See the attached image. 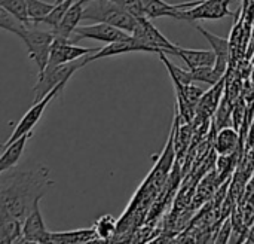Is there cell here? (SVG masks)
<instances>
[{
	"instance_id": "cell-10",
	"label": "cell",
	"mask_w": 254,
	"mask_h": 244,
	"mask_svg": "<svg viewBox=\"0 0 254 244\" xmlns=\"http://www.w3.org/2000/svg\"><path fill=\"white\" fill-rule=\"evenodd\" d=\"M52 233L48 230L40 207L37 206L22 221V243H51Z\"/></svg>"
},
{
	"instance_id": "cell-17",
	"label": "cell",
	"mask_w": 254,
	"mask_h": 244,
	"mask_svg": "<svg viewBox=\"0 0 254 244\" xmlns=\"http://www.w3.org/2000/svg\"><path fill=\"white\" fill-rule=\"evenodd\" d=\"M176 57L182 58L188 69H196L202 66H214L216 64V52L213 49H188L179 46Z\"/></svg>"
},
{
	"instance_id": "cell-27",
	"label": "cell",
	"mask_w": 254,
	"mask_h": 244,
	"mask_svg": "<svg viewBox=\"0 0 254 244\" xmlns=\"http://www.w3.org/2000/svg\"><path fill=\"white\" fill-rule=\"evenodd\" d=\"M94 228L97 234L100 236L101 242H107L116 231V221L112 215H104L97 219V222L94 224Z\"/></svg>"
},
{
	"instance_id": "cell-7",
	"label": "cell",
	"mask_w": 254,
	"mask_h": 244,
	"mask_svg": "<svg viewBox=\"0 0 254 244\" xmlns=\"http://www.w3.org/2000/svg\"><path fill=\"white\" fill-rule=\"evenodd\" d=\"M74 40L89 39V40H98L103 43H113V42H122V40H131L134 36L119 27L106 24V22H89V24H80L74 33Z\"/></svg>"
},
{
	"instance_id": "cell-13",
	"label": "cell",
	"mask_w": 254,
	"mask_h": 244,
	"mask_svg": "<svg viewBox=\"0 0 254 244\" xmlns=\"http://www.w3.org/2000/svg\"><path fill=\"white\" fill-rule=\"evenodd\" d=\"M129 52H147L152 54V51L138 43L135 37H132L131 40H122V42H113V43H107L106 46L100 48V51H97L95 54L89 55V61H95V60H101V58H110V57H116V55H122V54H129Z\"/></svg>"
},
{
	"instance_id": "cell-28",
	"label": "cell",
	"mask_w": 254,
	"mask_h": 244,
	"mask_svg": "<svg viewBox=\"0 0 254 244\" xmlns=\"http://www.w3.org/2000/svg\"><path fill=\"white\" fill-rule=\"evenodd\" d=\"M118 4L124 6L127 10H129L131 13H134L135 16H143L144 10H143V0H113Z\"/></svg>"
},
{
	"instance_id": "cell-9",
	"label": "cell",
	"mask_w": 254,
	"mask_h": 244,
	"mask_svg": "<svg viewBox=\"0 0 254 244\" xmlns=\"http://www.w3.org/2000/svg\"><path fill=\"white\" fill-rule=\"evenodd\" d=\"M97 51H100V48L77 46L70 39L57 36L54 43H52V48H51L48 66H58V64L71 63V61H76L79 58H83V57H88L91 54H95Z\"/></svg>"
},
{
	"instance_id": "cell-32",
	"label": "cell",
	"mask_w": 254,
	"mask_h": 244,
	"mask_svg": "<svg viewBox=\"0 0 254 244\" xmlns=\"http://www.w3.org/2000/svg\"><path fill=\"white\" fill-rule=\"evenodd\" d=\"M61 1H64V0H55V3H61Z\"/></svg>"
},
{
	"instance_id": "cell-26",
	"label": "cell",
	"mask_w": 254,
	"mask_h": 244,
	"mask_svg": "<svg viewBox=\"0 0 254 244\" xmlns=\"http://www.w3.org/2000/svg\"><path fill=\"white\" fill-rule=\"evenodd\" d=\"M27 25L30 24H25L22 22L19 18H16L15 15H12L10 12H7L6 9L0 7V28L4 30V31H9L12 34H18L21 30H24Z\"/></svg>"
},
{
	"instance_id": "cell-8",
	"label": "cell",
	"mask_w": 254,
	"mask_h": 244,
	"mask_svg": "<svg viewBox=\"0 0 254 244\" xmlns=\"http://www.w3.org/2000/svg\"><path fill=\"white\" fill-rule=\"evenodd\" d=\"M65 85H60V86H57V88H54L48 95H45L42 100H39V101H34L33 103V106L25 112V115L18 121V124H16V127H15V130L12 131V134H10V137L4 142V145H7V143H12L13 140H16V139H19L21 136H24V134H27V133H31L33 131V128L39 124V121H40V118L43 116V112L46 110V107L49 106V103L63 91V88H64Z\"/></svg>"
},
{
	"instance_id": "cell-19",
	"label": "cell",
	"mask_w": 254,
	"mask_h": 244,
	"mask_svg": "<svg viewBox=\"0 0 254 244\" xmlns=\"http://www.w3.org/2000/svg\"><path fill=\"white\" fill-rule=\"evenodd\" d=\"M240 145V131L235 127H225L217 131L214 149L219 155H232Z\"/></svg>"
},
{
	"instance_id": "cell-18",
	"label": "cell",
	"mask_w": 254,
	"mask_h": 244,
	"mask_svg": "<svg viewBox=\"0 0 254 244\" xmlns=\"http://www.w3.org/2000/svg\"><path fill=\"white\" fill-rule=\"evenodd\" d=\"M91 242H101L94 227L83 228V230H71V231H64V233H52L51 236V243L82 244L91 243Z\"/></svg>"
},
{
	"instance_id": "cell-16",
	"label": "cell",
	"mask_w": 254,
	"mask_h": 244,
	"mask_svg": "<svg viewBox=\"0 0 254 244\" xmlns=\"http://www.w3.org/2000/svg\"><path fill=\"white\" fill-rule=\"evenodd\" d=\"M31 136H33V133H27V134L21 136L19 139L13 140L12 143L3 145V154L0 157V173L16 167V164L19 163V160L22 157L25 145L31 139Z\"/></svg>"
},
{
	"instance_id": "cell-5",
	"label": "cell",
	"mask_w": 254,
	"mask_h": 244,
	"mask_svg": "<svg viewBox=\"0 0 254 244\" xmlns=\"http://www.w3.org/2000/svg\"><path fill=\"white\" fill-rule=\"evenodd\" d=\"M132 36L137 39L138 43L147 46L152 54H167V55H176L179 45L173 43L171 40H168L152 22L150 18H147L146 15L138 16V24L132 33Z\"/></svg>"
},
{
	"instance_id": "cell-21",
	"label": "cell",
	"mask_w": 254,
	"mask_h": 244,
	"mask_svg": "<svg viewBox=\"0 0 254 244\" xmlns=\"http://www.w3.org/2000/svg\"><path fill=\"white\" fill-rule=\"evenodd\" d=\"M190 72H192L193 82H202L207 85H216L225 78V75H222L214 66H202V67L190 69Z\"/></svg>"
},
{
	"instance_id": "cell-14",
	"label": "cell",
	"mask_w": 254,
	"mask_h": 244,
	"mask_svg": "<svg viewBox=\"0 0 254 244\" xmlns=\"http://www.w3.org/2000/svg\"><path fill=\"white\" fill-rule=\"evenodd\" d=\"M86 3H88V0H77L68 7L64 18L61 19V22L57 25V28H54L57 36L67 37V39H70L73 36L74 30L83 21V10H85Z\"/></svg>"
},
{
	"instance_id": "cell-20",
	"label": "cell",
	"mask_w": 254,
	"mask_h": 244,
	"mask_svg": "<svg viewBox=\"0 0 254 244\" xmlns=\"http://www.w3.org/2000/svg\"><path fill=\"white\" fill-rule=\"evenodd\" d=\"M0 243H22V221L16 218H0Z\"/></svg>"
},
{
	"instance_id": "cell-24",
	"label": "cell",
	"mask_w": 254,
	"mask_h": 244,
	"mask_svg": "<svg viewBox=\"0 0 254 244\" xmlns=\"http://www.w3.org/2000/svg\"><path fill=\"white\" fill-rule=\"evenodd\" d=\"M28 6V15L33 24H40L42 19L54 9L55 3H48L43 0H25Z\"/></svg>"
},
{
	"instance_id": "cell-1",
	"label": "cell",
	"mask_w": 254,
	"mask_h": 244,
	"mask_svg": "<svg viewBox=\"0 0 254 244\" xmlns=\"http://www.w3.org/2000/svg\"><path fill=\"white\" fill-rule=\"evenodd\" d=\"M54 186L49 168H9L0 173V218L24 221Z\"/></svg>"
},
{
	"instance_id": "cell-23",
	"label": "cell",
	"mask_w": 254,
	"mask_h": 244,
	"mask_svg": "<svg viewBox=\"0 0 254 244\" xmlns=\"http://www.w3.org/2000/svg\"><path fill=\"white\" fill-rule=\"evenodd\" d=\"M54 3H55V1H54ZM73 3H74V0H64V1H61V3H55L54 9L42 19L40 24L48 25L51 30L57 28V25L61 22V19H63L64 15H65V12L68 10V7H70Z\"/></svg>"
},
{
	"instance_id": "cell-11",
	"label": "cell",
	"mask_w": 254,
	"mask_h": 244,
	"mask_svg": "<svg viewBox=\"0 0 254 244\" xmlns=\"http://www.w3.org/2000/svg\"><path fill=\"white\" fill-rule=\"evenodd\" d=\"M198 1L199 0L183 1V3H167L164 0H143V10L144 15L150 19L162 18V16H170L176 19L180 10L195 6Z\"/></svg>"
},
{
	"instance_id": "cell-31",
	"label": "cell",
	"mask_w": 254,
	"mask_h": 244,
	"mask_svg": "<svg viewBox=\"0 0 254 244\" xmlns=\"http://www.w3.org/2000/svg\"><path fill=\"white\" fill-rule=\"evenodd\" d=\"M247 242L249 243L254 244V221L253 224L250 225V230H249V237H247Z\"/></svg>"
},
{
	"instance_id": "cell-30",
	"label": "cell",
	"mask_w": 254,
	"mask_h": 244,
	"mask_svg": "<svg viewBox=\"0 0 254 244\" xmlns=\"http://www.w3.org/2000/svg\"><path fill=\"white\" fill-rule=\"evenodd\" d=\"M232 231H234V225H232V219H226L225 221V224H223V227H222V230H220V233H219V236L214 239V242L219 244L222 243H228V242H231V236H232Z\"/></svg>"
},
{
	"instance_id": "cell-3",
	"label": "cell",
	"mask_w": 254,
	"mask_h": 244,
	"mask_svg": "<svg viewBox=\"0 0 254 244\" xmlns=\"http://www.w3.org/2000/svg\"><path fill=\"white\" fill-rule=\"evenodd\" d=\"M16 37L21 39V42L25 45L28 58L34 63L37 69V75L42 73L49 63L51 48L57 37L55 31L51 28L48 30L39 28V24H30L24 30H21L16 34Z\"/></svg>"
},
{
	"instance_id": "cell-4",
	"label": "cell",
	"mask_w": 254,
	"mask_h": 244,
	"mask_svg": "<svg viewBox=\"0 0 254 244\" xmlns=\"http://www.w3.org/2000/svg\"><path fill=\"white\" fill-rule=\"evenodd\" d=\"M89 55L79 58L76 61L71 63H65V64H58V66H48L42 73H39V79L33 88L34 92V101L42 100L45 95H48L54 88L60 86V85H65L67 81L82 67H85L86 64H89Z\"/></svg>"
},
{
	"instance_id": "cell-22",
	"label": "cell",
	"mask_w": 254,
	"mask_h": 244,
	"mask_svg": "<svg viewBox=\"0 0 254 244\" xmlns=\"http://www.w3.org/2000/svg\"><path fill=\"white\" fill-rule=\"evenodd\" d=\"M232 115H234V106L231 104L228 97H223L216 113H214V124L217 130H222L225 127H229L234 121H232Z\"/></svg>"
},
{
	"instance_id": "cell-2",
	"label": "cell",
	"mask_w": 254,
	"mask_h": 244,
	"mask_svg": "<svg viewBox=\"0 0 254 244\" xmlns=\"http://www.w3.org/2000/svg\"><path fill=\"white\" fill-rule=\"evenodd\" d=\"M83 22H106L132 34L138 24V16L113 0H88L83 10Z\"/></svg>"
},
{
	"instance_id": "cell-6",
	"label": "cell",
	"mask_w": 254,
	"mask_h": 244,
	"mask_svg": "<svg viewBox=\"0 0 254 244\" xmlns=\"http://www.w3.org/2000/svg\"><path fill=\"white\" fill-rule=\"evenodd\" d=\"M232 1L235 0H199L195 6L180 10L176 19L188 21V22L222 19L225 16L234 15V12L229 10Z\"/></svg>"
},
{
	"instance_id": "cell-15",
	"label": "cell",
	"mask_w": 254,
	"mask_h": 244,
	"mask_svg": "<svg viewBox=\"0 0 254 244\" xmlns=\"http://www.w3.org/2000/svg\"><path fill=\"white\" fill-rule=\"evenodd\" d=\"M195 28L205 37V40L211 45L213 51L216 52L217 60H216L214 67H216L222 75H226L228 61H229V42H228V39L210 33L208 30H205V28L201 27L199 24H195Z\"/></svg>"
},
{
	"instance_id": "cell-12",
	"label": "cell",
	"mask_w": 254,
	"mask_h": 244,
	"mask_svg": "<svg viewBox=\"0 0 254 244\" xmlns=\"http://www.w3.org/2000/svg\"><path fill=\"white\" fill-rule=\"evenodd\" d=\"M223 94H225V78L216 85H211V89L205 91V94L201 97L196 106V118L202 119L204 122L211 119L223 98Z\"/></svg>"
},
{
	"instance_id": "cell-25",
	"label": "cell",
	"mask_w": 254,
	"mask_h": 244,
	"mask_svg": "<svg viewBox=\"0 0 254 244\" xmlns=\"http://www.w3.org/2000/svg\"><path fill=\"white\" fill-rule=\"evenodd\" d=\"M0 7L6 9L25 24H33L28 15V6L25 0H0Z\"/></svg>"
},
{
	"instance_id": "cell-29",
	"label": "cell",
	"mask_w": 254,
	"mask_h": 244,
	"mask_svg": "<svg viewBox=\"0 0 254 244\" xmlns=\"http://www.w3.org/2000/svg\"><path fill=\"white\" fill-rule=\"evenodd\" d=\"M234 155L235 154H232V155H220V158L217 161V171L220 173L222 179L225 177V174H228L232 170V167H234Z\"/></svg>"
}]
</instances>
